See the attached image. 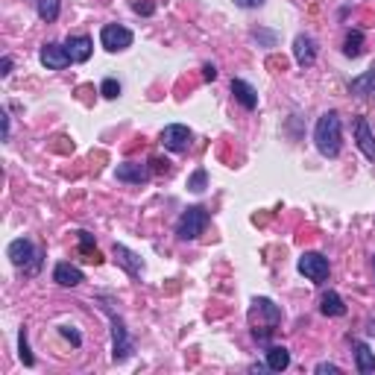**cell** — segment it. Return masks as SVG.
Here are the masks:
<instances>
[{"mask_svg": "<svg viewBox=\"0 0 375 375\" xmlns=\"http://www.w3.org/2000/svg\"><path fill=\"white\" fill-rule=\"evenodd\" d=\"M65 50H68V56H70V62H88L91 59V53H94V41L88 38V36H70L68 41H65Z\"/></svg>", "mask_w": 375, "mask_h": 375, "instance_id": "obj_13", "label": "cell"}, {"mask_svg": "<svg viewBox=\"0 0 375 375\" xmlns=\"http://www.w3.org/2000/svg\"><path fill=\"white\" fill-rule=\"evenodd\" d=\"M9 70H12V59L4 56V59H0V77H9Z\"/></svg>", "mask_w": 375, "mask_h": 375, "instance_id": "obj_31", "label": "cell"}, {"mask_svg": "<svg viewBox=\"0 0 375 375\" xmlns=\"http://www.w3.org/2000/svg\"><path fill=\"white\" fill-rule=\"evenodd\" d=\"M203 77H206L208 83H214V80H217V68H214L211 62H206V65H203Z\"/></svg>", "mask_w": 375, "mask_h": 375, "instance_id": "obj_30", "label": "cell"}, {"mask_svg": "<svg viewBox=\"0 0 375 375\" xmlns=\"http://www.w3.org/2000/svg\"><path fill=\"white\" fill-rule=\"evenodd\" d=\"M349 91H352L355 97H372L375 100V65L349 83Z\"/></svg>", "mask_w": 375, "mask_h": 375, "instance_id": "obj_17", "label": "cell"}, {"mask_svg": "<svg viewBox=\"0 0 375 375\" xmlns=\"http://www.w3.org/2000/svg\"><path fill=\"white\" fill-rule=\"evenodd\" d=\"M38 59H41V65H44L47 70H65V68L70 65V56H68L65 44H56V41H47V44H41V53H38Z\"/></svg>", "mask_w": 375, "mask_h": 375, "instance_id": "obj_9", "label": "cell"}, {"mask_svg": "<svg viewBox=\"0 0 375 375\" xmlns=\"http://www.w3.org/2000/svg\"><path fill=\"white\" fill-rule=\"evenodd\" d=\"M296 267H299V273H302L305 279H311L314 285H322V282L329 279V273H332L329 258L319 255V253H302V255H299V261H296Z\"/></svg>", "mask_w": 375, "mask_h": 375, "instance_id": "obj_6", "label": "cell"}, {"mask_svg": "<svg viewBox=\"0 0 375 375\" xmlns=\"http://www.w3.org/2000/svg\"><path fill=\"white\" fill-rule=\"evenodd\" d=\"M314 144L319 149V156L326 159H337L340 156V147H343V123L337 112H326L319 115L317 127H314Z\"/></svg>", "mask_w": 375, "mask_h": 375, "instance_id": "obj_1", "label": "cell"}, {"mask_svg": "<svg viewBox=\"0 0 375 375\" xmlns=\"http://www.w3.org/2000/svg\"><path fill=\"white\" fill-rule=\"evenodd\" d=\"M6 255L18 270L27 273V276H36V273L41 270V258H44L41 249H36V243L30 238H15L6 249Z\"/></svg>", "mask_w": 375, "mask_h": 375, "instance_id": "obj_4", "label": "cell"}, {"mask_svg": "<svg viewBox=\"0 0 375 375\" xmlns=\"http://www.w3.org/2000/svg\"><path fill=\"white\" fill-rule=\"evenodd\" d=\"M77 235H80V249L88 255V261H94V264L103 261V258H100V253L94 249V235H88V232H77Z\"/></svg>", "mask_w": 375, "mask_h": 375, "instance_id": "obj_23", "label": "cell"}, {"mask_svg": "<svg viewBox=\"0 0 375 375\" xmlns=\"http://www.w3.org/2000/svg\"><path fill=\"white\" fill-rule=\"evenodd\" d=\"M191 141H194V135L185 123H170V127L162 130V144H164V149H170V153H188Z\"/></svg>", "mask_w": 375, "mask_h": 375, "instance_id": "obj_7", "label": "cell"}, {"mask_svg": "<svg viewBox=\"0 0 375 375\" xmlns=\"http://www.w3.org/2000/svg\"><path fill=\"white\" fill-rule=\"evenodd\" d=\"M115 179L127 182V185H144V182H149V167L141 162H123L115 170Z\"/></svg>", "mask_w": 375, "mask_h": 375, "instance_id": "obj_11", "label": "cell"}, {"mask_svg": "<svg viewBox=\"0 0 375 375\" xmlns=\"http://www.w3.org/2000/svg\"><path fill=\"white\" fill-rule=\"evenodd\" d=\"M112 255H115V261H117V264H120L123 270H127L132 279H141V276H144V270H147V267H144L141 255H138V253H132L130 246H123V243H115V246H112Z\"/></svg>", "mask_w": 375, "mask_h": 375, "instance_id": "obj_10", "label": "cell"}, {"mask_svg": "<svg viewBox=\"0 0 375 375\" xmlns=\"http://www.w3.org/2000/svg\"><path fill=\"white\" fill-rule=\"evenodd\" d=\"M343 53L349 56V59H358L361 53H364V33L361 30H352L346 36V41H343Z\"/></svg>", "mask_w": 375, "mask_h": 375, "instance_id": "obj_21", "label": "cell"}, {"mask_svg": "<svg viewBox=\"0 0 375 375\" xmlns=\"http://www.w3.org/2000/svg\"><path fill=\"white\" fill-rule=\"evenodd\" d=\"M18 355H21L23 366H33V364H36V358H33V352H30V343H27V332H23V329H21V334H18Z\"/></svg>", "mask_w": 375, "mask_h": 375, "instance_id": "obj_25", "label": "cell"}, {"mask_svg": "<svg viewBox=\"0 0 375 375\" xmlns=\"http://www.w3.org/2000/svg\"><path fill=\"white\" fill-rule=\"evenodd\" d=\"M100 94H103L106 100H117V97H120V83H117V80H112V77H109V80H103V85H100Z\"/></svg>", "mask_w": 375, "mask_h": 375, "instance_id": "obj_26", "label": "cell"}, {"mask_svg": "<svg viewBox=\"0 0 375 375\" xmlns=\"http://www.w3.org/2000/svg\"><path fill=\"white\" fill-rule=\"evenodd\" d=\"M290 366V352L285 346H270L267 349V369L273 372H285Z\"/></svg>", "mask_w": 375, "mask_h": 375, "instance_id": "obj_20", "label": "cell"}, {"mask_svg": "<svg viewBox=\"0 0 375 375\" xmlns=\"http://www.w3.org/2000/svg\"><path fill=\"white\" fill-rule=\"evenodd\" d=\"M100 41H103V47L109 50V53H117V50L132 47L135 36H132V30L120 27V23H106V27L100 30Z\"/></svg>", "mask_w": 375, "mask_h": 375, "instance_id": "obj_8", "label": "cell"}, {"mask_svg": "<svg viewBox=\"0 0 375 375\" xmlns=\"http://www.w3.org/2000/svg\"><path fill=\"white\" fill-rule=\"evenodd\" d=\"M235 4L241 6V9H255V6H261L264 0H235Z\"/></svg>", "mask_w": 375, "mask_h": 375, "instance_id": "obj_32", "label": "cell"}, {"mask_svg": "<svg viewBox=\"0 0 375 375\" xmlns=\"http://www.w3.org/2000/svg\"><path fill=\"white\" fill-rule=\"evenodd\" d=\"M372 267H375V255H372Z\"/></svg>", "mask_w": 375, "mask_h": 375, "instance_id": "obj_36", "label": "cell"}, {"mask_svg": "<svg viewBox=\"0 0 375 375\" xmlns=\"http://www.w3.org/2000/svg\"><path fill=\"white\" fill-rule=\"evenodd\" d=\"M293 59L299 68H311L317 62V41L311 36H296L293 38Z\"/></svg>", "mask_w": 375, "mask_h": 375, "instance_id": "obj_12", "label": "cell"}, {"mask_svg": "<svg viewBox=\"0 0 375 375\" xmlns=\"http://www.w3.org/2000/svg\"><path fill=\"white\" fill-rule=\"evenodd\" d=\"M253 38H255V41H264V44H270V47L276 44V33H264V30H255V33H253Z\"/></svg>", "mask_w": 375, "mask_h": 375, "instance_id": "obj_28", "label": "cell"}, {"mask_svg": "<svg viewBox=\"0 0 375 375\" xmlns=\"http://www.w3.org/2000/svg\"><path fill=\"white\" fill-rule=\"evenodd\" d=\"M100 302H103V311L109 314V322H112V361L115 364H120V361H127L130 355H132V337H130V332H127V322H123V317L112 308V302H109V296H97Z\"/></svg>", "mask_w": 375, "mask_h": 375, "instance_id": "obj_3", "label": "cell"}, {"mask_svg": "<svg viewBox=\"0 0 375 375\" xmlns=\"http://www.w3.org/2000/svg\"><path fill=\"white\" fill-rule=\"evenodd\" d=\"M319 311L326 314V317H343L346 314V302L340 299V293L326 290V293H322V299H319Z\"/></svg>", "mask_w": 375, "mask_h": 375, "instance_id": "obj_19", "label": "cell"}, {"mask_svg": "<svg viewBox=\"0 0 375 375\" xmlns=\"http://www.w3.org/2000/svg\"><path fill=\"white\" fill-rule=\"evenodd\" d=\"M36 12H38V18L41 21H56L59 18V12H62V6H59V0H36Z\"/></svg>", "mask_w": 375, "mask_h": 375, "instance_id": "obj_22", "label": "cell"}, {"mask_svg": "<svg viewBox=\"0 0 375 375\" xmlns=\"http://www.w3.org/2000/svg\"><path fill=\"white\" fill-rule=\"evenodd\" d=\"M59 332H62V337H68L73 346H83V337H80V332L73 329V326H59Z\"/></svg>", "mask_w": 375, "mask_h": 375, "instance_id": "obj_27", "label": "cell"}, {"mask_svg": "<svg viewBox=\"0 0 375 375\" xmlns=\"http://www.w3.org/2000/svg\"><path fill=\"white\" fill-rule=\"evenodd\" d=\"M282 322V308L267 296H255L253 299V311H249V326L258 343H267L270 334L276 332V326Z\"/></svg>", "mask_w": 375, "mask_h": 375, "instance_id": "obj_2", "label": "cell"}, {"mask_svg": "<svg viewBox=\"0 0 375 375\" xmlns=\"http://www.w3.org/2000/svg\"><path fill=\"white\" fill-rule=\"evenodd\" d=\"M317 372H340V366H334V364H317Z\"/></svg>", "mask_w": 375, "mask_h": 375, "instance_id": "obj_33", "label": "cell"}, {"mask_svg": "<svg viewBox=\"0 0 375 375\" xmlns=\"http://www.w3.org/2000/svg\"><path fill=\"white\" fill-rule=\"evenodd\" d=\"M149 164H156V170H164V173L170 170V167H167L170 162H162V159H153V162H149Z\"/></svg>", "mask_w": 375, "mask_h": 375, "instance_id": "obj_34", "label": "cell"}, {"mask_svg": "<svg viewBox=\"0 0 375 375\" xmlns=\"http://www.w3.org/2000/svg\"><path fill=\"white\" fill-rule=\"evenodd\" d=\"M188 188H191L194 194H203V191L208 188V173H206V167H199V170H194V173H191Z\"/></svg>", "mask_w": 375, "mask_h": 375, "instance_id": "obj_24", "label": "cell"}, {"mask_svg": "<svg viewBox=\"0 0 375 375\" xmlns=\"http://www.w3.org/2000/svg\"><path fill=\"white\" fill-rule=\"evenodd\" d=\"M0 117H4V138H9V115L4 112V115H0Z\"/></svg>", "mask_w": 375, "mask_h": 375, "instance_id": "obj_35", "label": "cell"}, {"mask_svg": "<svg viewBox=\"0 0 375 375\" xmlns=\"http://www.w3.org/2000/svg\"><path fill=\"white\" fill-rule=\"evenodd\" d=\"M53 282L62 285V287H77V285L85 282V276H83L80 267H73V264L62 261V264H56V270H53Z\"/></svg>", "mask_w": 375, "mask_h": 375, "instance_id": "obj_15", "label": "cell"}, {"mask_svg": "<svg viewBox=\"0 0 375 375\" xmlns=\"http://www.w3.org/2000/svg\"><path fill=\"white\" fill-rule=\"evenodd\" d=\"M355 366H358L361 375L375 372V352L366 343H361V340H355Z\"/></svg>", "mask_w": 375, "mask_h": 375, "instance_id": "obj_18", "label": "cell"}, {"mask_svg": "<svg viewBox=\"0 0 375 375\" xmlns=\"http://www.w3.org/2000/svg\"><path fill=\"white\" fill-rule=\"evenodd\" d=\"M355 144H358V149H361V153L369 162H375V135L369 130V120L366 117H358L355 120Z\"/></svg>", "mask_w": 375, "mask_h": 375, "instance_id": "obj_14", "label": "cell"}, {"mask_svg": "<svg viewBox=\"0 0 375 375\" xmlns=\"http://www.w3.org/2000/svg\"><path fill=\"white\" fill-rule=\"evenodd\" d=\"M208 211L203 206H191L182 211V217L176 220V238L179 241H196L199 235H206L208 229Z\"/></svg>", "mask_w": 375, "mask_h": 375, "instance_id": "obj_5", "label": "cell"}, {"mask_svg": "<svg viewBox=\"0 0 375 375\" xmlns=\"http://www.w3.org/2000/svg\"><path fill=\"white\" fill-rule=\"evenodd\" d=\"M132 9H135V12H141V15H153V9H156V6H153V4H141V0H135Z\"/></svg>", "mask_w": 375, "mask_h": 375, "instance_id": "obj_29", "label": "cell"}, {"mask_svg": "<svg viewBox=\"0 0 375 375\" xmlns=\"http://www.w3.org/2000/svg\"><path fill=\"white\" fill-rule=\"evenodd\" d=\"M232 94H235V100L246 109V112H253V109H258V91L249 85L246 80H232Z\"/></svg>", "mask_w": 375, "mask_h": 375, "instance_id": "obj_16", "label": "cell"}]
</instances>
